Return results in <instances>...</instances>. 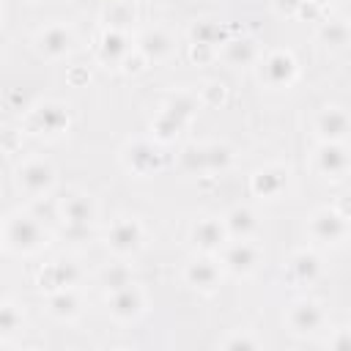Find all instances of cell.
I'll return each mask as SVG.
<instances>
[{"mask_svg":"<svg viewBox=\"0 0 351 351\" xmlns=\"http://www.w3.org/2000/svg\"><path fill=\"white\" fill-rule=\"evenodd\" d=\"M47 310L58 321H74L82 313V299L77 296L74 288L55 291V293H47Z\"/></svg>","mask_w":351,"mask_h":351,"instance_id":"cell-22","label":"cell"},{"mask_svg":"<svg viewBox=\"0 0 351 351\" xmlns=\"http://www.w3.org/2000/svg\"><path fill=\"white\" fill-rule=\"evenodd\" d=\"M348 112L343 107H324L313 118V132L321 143H343L348 137Z\"/></svg>","mask_w":351,"mask_h":351,"instance_id":"cell-17","label":"cell"},{"mask_svg":"<svg viewBox=\"0 0 351 351\" xmlns=\"http://www.w3.org/2000/svg\"><path fill=\"white\" fill-rule=\"evenodd\" d=\"M288 321V329L299 337H310V335H318L326 324V313L324 307L315 302V299H296L285 315Z\"/></svg>","mask_w":351,"mask_h":351,"instance_id":"cell-10","label":"cell"},{"mask_svg":"<svg viewBox=\"0 0 351 351\" xmlns=\"http://www.w3.org/2000/svg\"><path fill=\"white\" fill-rule=\"evenodd\" d=\"M0 25H3V8H0Z\"/></svg>","mask_w":351,"mask_h":351,"instance_id":"cell-43","label":"cell"},{"mask_svg":"<svg viewBox=\"0 0 351 351\" xmlns=\"http://www.w3.org/2000/svg\"><path fill=\"white\" fill-rule=\"evenodd\" d=\"M329 348H337V351L351 348V329L348 326H337L335 337H329Z\"/></svg>","mask_w":351,"mask_h":351,"instance_id":"cell-38","label":"cell"},{"mask_svg":"<svg viewBox=\"0 0 351 351\" xmlns=\"http://www.w3.org/2000/svg\"><path fill=\"white\" fill-rule=\"evenodd\" d=\"M288 170L280 167V165H266V167H258L252 176H250V189L252 195L263 197V200H277L285 189H288Z\"/></svg>","mask_w":351,"mask_h":351,"instance_id":"cell-18","label":"cell"},{"mask_svg":"<svg viewBox=\"0 0 351 351\" xmlns=\"http://www.w3.org/2000/svg\"><path fill=\"white\" fill-rule=\"evenodd\" d=\"M189 241H192V247H195L197 252L214 255V252H219L222 244L228 241V230H225V225H222L219 217H203V219H197V222L192 225Z\"/></svg>","mask_w":351,"mask_h":351,"instance_id":"cell-16","label":"cell"},{"mask_svg":"<svg viewBox=\"0 0 351 351\" xmlns=\"http://www.w3.org/2000/svg\"><path fill=\"white\" fill-rule=\"evenodd\" d=\"M313 167L318 176L340 181L348 173V151L343 143H321L313 154Z\"/></svg>","mask_w":351,"mask_h":351,"instance_id":"cell-13","label":"cell"},{"mask_svg":"<svg viewBox=\"0 0 351 351\" xmlns=\"http://www.w3.org/2000/svg\"><path fill=\"white\" fill-rule=\"evenodd\" d=\"M219 255H222V269L230 271L233 277H250L261 263V250L250 239L225 241Z\"/></svg>","mask_w":351,"mask_h":351,"instance_id":"cell-8","label":"cell"},{"mask_svg":"<svg viewBox=\"0 0 351 351\" xmlns=\"http://www.w3.org/2000/svg\"><path fill=\"white\" fill-rule=\"evenodd\" d=\"M69 110L60 101H41L25 115V129L38 137H60L69 129Z\"/></svg>","mask_w":351,"mask_h":351,"instance_id":"cell-3","label":"cell"},{"mask_svg":"<svg viewBox=\"0 0 351 351\" xmlns=\"http://www.w3.org/2000/svg\"><path fill=\"white\" fill-rule=\"evenodd\" d=\"M222 58H225V63H230V66H252V63H258L261 49H258V41H255V38L239 36V38L225 41Z\"/></svg>","mask_w":351,"mask_h":351,"instance_id":"cell-23","label":"cell"},{"mask_svg":"<svg viewBox=\"0 0 351 351\" xmlns=\"http://www.w3.org/2000/svg\"><path fill=\"white\" fill-rule=\"evenodd\" d=\"M129 282H132V271H129L126 263H110V266L101 269V285L107 288V293L118 291V288H123Z\"/></svg>","mask_w":351,"mask_h":351,"instance_id":"cell-31","label":"cell"},{"mask_svg":"<svg viewBox=\"0 0 351 351\" xmlns=\"http://www.w3.org/2000/svg\"><path fill=\"white\" fill-rule=\"evenodd\" d=\"M258 63H261L258 74H261V82L266 88H274V90L291 88L299 77V63H296L291 49H271L269 55L258 58Z\"/></svg>","mask_w":351,"mask_h":351,"instance_id":"cell-2","label":"cell"},{"mask_svg":"<svg viewBox=\"0 0 351 351\" xmlns=\"http://www.w3.org/2000/svg\"><path fill=\"white\" fill-rule=\"evenodd\" d=\"M82 271L74 261H66V258H58V261H49L38 269L36 274V285L44 291V293H55V291H66V288H74L80 282Z\"/></svg>","mask_w":351,"mask_h":351,"instance_id":"cell-11","label":"cell"},{"mask_svg":"<svg viewBox=\"0 0 351 351\" xmlns=\"http://www.w3.org/2000/svg\"><path fill=\"white\" fill-rule=\"evenodd\" d=\"M25 326V315L19 310V304L14 302H0V343L11 340L14 335H19Z\"/></svg>","mask_w":351,"mask_h":351,"instance_id":"cell-27","label":"cell"},{"mask_svg":"<svg viewBox=\"0 0 351 351\" xmlns=\"http://www.w3.org/2000/svg\"><path fill=\"white\" fill-rule=\"evenodd\" d=\"M302 3H304V0H274L277 11H282V14H296V8H299Z\"/></svg>","mask_w":351,"mask_h":351,"instance_id":"cell-40","label":"cell"},{"mask_svg":"<svg viewBox=\"0 0 351 351\" xmlns=\"http://www.w3.org/2000/svg\"><path fill=\"white\" fill-rule=\"evenodd\" d=\"M162 112H167V115H173L176 121H181V123L189 126V121H192L195 112H197V96L189 93V90H178V93H173V96L162 104Z\"/></svg>","mask_w":351,"mask_h":351,"instance_id":"cell-25","label":"cell"},{"mask_svg":"<svg viewBox=\"0 0 351 351\" xmlns=\"http://www.w3.org/2000/svg\"><path fill=\"white\" fill-rule=\"evenodd\" d=\"M58 211H60V219L66 222V230L69 233H85L88 225L96 219V203L85 192H69L60 200Z\"/></svg>","mask_w":351,"mask_h":351,"instance_id":"cell-9","label":"cell"},{"mask_svg":"<svg viewBox=\"0 0 351 351\" xmlns=\"http://www.w3.org/2000/svg\"><path fill=\"white\" fill-rule=\"evenodd\" d=\"M348 36L351 33H348V25L343 19H326L318 27V41L329 49H343L348 44Z\"/></svg>","mask_w":351,"mask_h":351,"instance_id":"cell-28","label":"cell"},{"mask_svg":"<svg viewBox=\"0 0 351 351\" xmlns=\"http://www.w3.org/2000/svg\"><path fill=\"white\" fill-rule=\"evenodd\" d=\"M184 282L197 291V293H217L219 291V282H222V269L211 261V258H195L184 266Z\"/></svg>","mask_w":351,"mask_h":351,"instance_id":"cell-14","label":"cell"},{"mask_svg":"<svg viewBox=\"0 0 351 351\" xmlns=\"http://www.w3.org/2000/svg\"><path fill=\"white\" fill-rule=\"evenodd\" d=\"M203 162H206V173H225L233 165V151L222 143H208L203 145Z\"/></svg>","mask_w":351,"mask_h":351,"instance_id":"cell-29","label":"cell"},{"mask_svg":"<svg viewBox=\"0 0 351 351\" xmlns=\"http://www.w3.org/2000/svg\"><path fill=\"white\" fill-rule=\"evenodd\" d=\"M55 181H58V173H55V167L47 159H27L16 170V186H19V192L27 195V197H33V200L47 197L55 189Z\"/></svg>","mask_w":351,"mask_h":351,"instance_id":"cell-4","label":"cell"},{"mask_svg":"<svg viewBox=\"0 0 351 351\" xmlns=\"http://www.w3.org/2000/svg\"><path fill=\"white\" fill-rule=\"evenodd\" d=\"M0 247H3V222H0Z\"/></svg>","mask_w":351,"mask_h":351,"instance_id":"cell-42","label":"cell"},{"mask_svg":"<svg viewBox=\"0 0 351 351\" xmlns=\"http://www.w3.org/2000/svg\"><path fill=\"white\" fill-rule=\"evenodd\" d=\"M47 241L49 233L36 214L16 211L3 222V247H8L16 255H33L41 247H47Z\"/></svg>","mask_w":351,"mask_h":351,"instance_id":"cell-1","label":"cell"},{"mask_svg":"<svg viewBox=\"0 0 351 351\" xmlns=\"http://www.w3.org/2000/svg\"><path fill=\"white\" fill-rule=\"evenodd\" d=\"M222 225L228 230V239H250L255 233V228H258V217L247 206H233L222 217Z\"/></svg>","mask_w":351,"mask_h":351,"instance_id":"cell-24","label":"cell"},{"mask_svg":"<svg viewBox=\"0 0 351 351\" xmlns=\"http://www.w3.org/2000/svg\"><path fill=\"white\" fill-rule=\"evenodd\" d=\"M104 244H107V250L112 255L129 258V255H134V252L143 250V244H145V228L134 217H121V219H115L110 225V230L104 236Z\"/></svg>","mask_w":351,"mask_h":351,"instance_id":"cell-5","label":"cell"},{"mask_svg":"<svg viewBox=\"0 0 351 351\" xmlns=\"http://www.w3.org/2000/svg\"><path fill=\"white\" fill-rule=\"evenodd\" d=\"M33 3H41V0H33Z\"/></svg>","mask_w":351,"mask_h":351,"instance_id":"cell-44","label":"cell"},{"mask_svg":"<svg viewBox=\"0 0 351 351\" xmlns=\"http://www.w3.org/2000/svg\"><path fill=\"white\" fill-rule=\"evenodd\" d=\"M293 16H302V19H318V16H321V5L313 3V0H304V3L296 8Z\"/></svg>","mask_w":351,"mask_h":351,"instance_id":"cell-39","label":"cell"},{"mask_svg":"<svg viewBox=\"0 0 351 351\" xmlns=\"http://www.w3.org/2000/svg\"><path fill=\"white\" fill-rule=\"evenodd\" d=\"M192 36V44H208V47H219L225 38H228V27L219 25V22H211V19H200L192 25L189 30Z\"/></svg>","mask_w":351,"mask_h":351,"instance_id":"cell-26","label":"cell"},{"mask_svg":"<svg viewBox=\"0 0 351 351\" xmlns=\"http://www.w3.org/2000/svg\"><path fill=\"white\" fill-rule=\"evenodd\" d=\"M313 3H318V5L324 8V5H329V3H335V0H313Z\"/></svg>","mask_w":351,"mask_h":351,"instance_id":"cell-41","label":"cell"},{"mask_svg":"<svg viewBox=\"0 0 351 351\" xmlns=\"http://www.w3.org/2000/svg\"><path fill=\"white\" fill-rule=\"evenodd\" d=\"M214 55H217V47H208V44H189V58H192L195 63H208V60H214Z\"/></svg>","mask_w":351,"mask_h":351,"instance_id":"cell-37","label":"cell"},{"mask_svg":"<svg viewBox=\"0 0 351 351\" xmlns=\"http://www.w3.org/2000/svg\"><path fill=\"white\" fill-rule=\"evenodd\" d=\"M307 233H310L313 241L335 247L348 236V217L343 211H337V208L324 206V208L313 211V217L307 222Z\"/></svg>","mask_w":351,"mask_h":351,"instance_id":"cell-6","label":"cell"},{"mask_svg":"<svg viewBox=\"0 0 351 351\" xmlns=\"http://www.w3.org/2000/svg\"><path fill=\"white\" fill-rule=\"evenodd\" d=\"M74 47V33L66 25H47L44 30L36 33V52L47 60H60L71 52Z\"/></svg>","mask_w":351,"mask_h":351,"instance_id":"cell-15","label":"cell"},{"mask_svg":"<svg viewBox=\"0 0 351 351\" xmlns=\"http://www.w3.org/2000/svg\"><path fill=\"white\" fill-rule=\"evenodd\" d=\"M121 162L134 176H151L165 167V154L151 140H132L121 151Z\"/></svg>","mask_w":351,"mask_h":351,"instance_id":"cell-7","label":"cell"},{"mask_svg":"<svg viewBox=\"0 0 351 351\" xmlns=\"http://www.w3.org/2000/svg\"><path fill=\"white\" fill-rule=\"evenodd\" d=\"M258 346H261V340L247 335V332H239V335L222 340V348H258Z\"/></svg>","mask_w":351,"mask_h":351,"instance_id":"cell-35","label":"cell"},{"mask_svg":"<svg viewBox=\"0 0 351 351\" xmlns=\"http://www.w3.org/2000/svg\"><path fill=\"white\" fill-rule=\"evenodd\" d=\"M178 162H181V167H184L186 173H192V176L206 173V162H203V145H186V148L181 151Z\"/></svg>","mask_w":351,"mask_h":351,"instance_id":"cell-33","label":"cell"},{"mask_svg":"<svg viewBox=\"0 0 351 351\" xmlns=\"http://www.w3.org/2000/svg\"><path fill=\"white\" fill-rule=\"evenodd\" d=\"M107 307H110V315L121 324H129V321H137L145 310V293L140 285L129 282L118 291H110L107 293Z\"/></svg>","mask_w":351,"mask_h":351,"instance_id":"cell-12","label":"cell"},{"mask_svg":"<svg viewBox=\"0 0 351 351\" xmlns=\"http://www.w3.org/2000/svg\"><path fill=\"white\" fill-rule=\"evenodd\" d=\"M107 19V27H115V30H126V25L134 19V8L129 3H112L104 14Z\"/></svg>","mask_w":351,"mask_h":351,"instance_id":"cell-32","label":"cell"},{"mask_svg":"<svg viewBox=\"0 0 351 351\" xmlns=\"http://www.w3.org/2000/svg\"><path fill=\"white\" fill-rule=\"evenodd\" d=\"M145 63H148V60H145L137 49H129V55L121 60V69H123L126 74H140V71L145 69Z\"/></svg>","mask_w":351,"mask_h":351,"instance_id":"cell-36","label":"cell"},{"mask_svg":"<svg viewBox=\"0 0 351 351\" xmlns=\"http://www.w3.org/2000/svg\"><path fill=\"white\" fill-rule=\"evenodd\" d=\"M184 129H186V123L176 121L173 115H167V112H162V110H159V115H156L154 123H151V132H154L156 143H173Z\"/></svg>","mask_w":351,"mask_h":351,"instance_id":"cell-30","label":"cell"},{"mask_svg":"<svg viewBox=\"0 0 351 351\" xmlns=\"http://www.w3.org/2000/svg\"><path fill=\"white\" fill-rule=\"evenodd\" d=\"M134 44H137L134 49H137L148 63H159V60L170 58L176 41H173V36H170L165 27H148V30H143V33L137 36Z\"/></svg>","mask_w":351,"mask_h":351,"instance_id":"cell-19","label":"cell"},{"mask_svg":"<svg viewBox=\"0 0 351 351\" xmlns=\"http://www.w3.org/2000/svg\"><path fill=\"white\" fill-rule=\"evenodd\" d=\"M200 101H203L206 107H219V104H225V101H228V88H225V82L208 80V82L200 88Z\"/></svg>","mask_w":351,"mask_h":351,"instance_id":"cell-34","label":"cell"},{"mask_svg":"<svg viewBox=\"0 0 351 351\" xmlns=\"http://www.w3.org/2000/svg\"><path fill=\"white\" fill-rule=\"evenodd\" d=\"M288 280L293 285H313L321 277V258L313 250H296L288 258Z\"/></svg>","mask_w":351,"mask_h":351,"instance_id":"cell-21","label":"cell"},{"mask_svg":"<svg viewBox=\"0 0 351 351\" xmlns=\"http://www.w3.org/2000/svg\"><path fill=\"white\" fill-rule=\"evenodd\" d=\"M132 41L126 36V30H115V27H104V33L99 36L96 44V58L104 66H121V60L129 55Z\"/></svg>","mask_w":351,"mask_h":351,"instance_id":"cell-20","label":"cell"}]
</instances>
